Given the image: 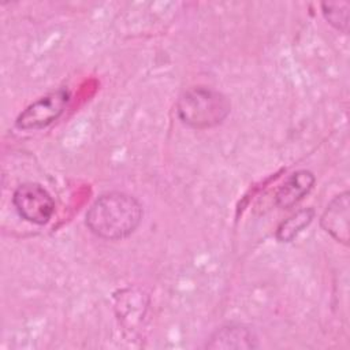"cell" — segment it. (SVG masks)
Returning <instances> with one entry per match:
<instances>
[{
    "label": "cell",
    "mask_w": 350,
    "mask_h": 350,
    "mask_svg": "<svg viewBox=\"0 0 350 350\" xmlns=\"http://www.w3.org/2000/svg\"><path fill=\"white\" fill-rule=\"evenodd\" d=\"M314 211L312 208L299 209L282 221L276 230V239L279 242H291L305 227L313 220Z\"/></svg>",
    "instance_id": "obj_8"
},
{
    "label": "cell",
    "mask_w": 350,
    "mask_h": 350,
    "mask_svg": "<svg viewBox=\"0 0 350 350\" xmlns=\"http://www.w3.org/2000/svg\"><path fill=\"white\" fill-rule=\"evenodd\" d=\"M68 100L70 93L66 89L53 90L30 104L16 118L15 124L22 130L44 129L63 113Z\"/></svg>",
    "instance_id": "obj_4"
},
{
    "label": "cell",
    "mask_w": 350,
    "mask_h": 350,
    "mask_svg": "<svg viewBox=\"0 0 350 350\" xmlns=\"http://www.w3.org/2000/svg\"><path fill=\"white\" fill-rule=\"evenodd\" d=\"M321 227L328 232L334 239L342 242L343 245L349 243L350 239V201L349 193L343 191L336 196L327 206L321 216Z\"/></svg>",
    "instance_id": "obj_5"
},
{
    "label": "cell",
    "mask_w": 350,
    "mask_h": 350,
    "mask_svg": "<svg viewBox=\"0 0 350 350\" xmlns=\"http://www.w3.org/2000/svg\"><path fill=\"white\" fill-rule=\"evenodd\" d=\"M257 346L254 332L239 324H230L216 329L206 343L208 349H254Z\"/></svg>",
    "instance_id": "obj_7"
},
{
    "label": "cell",
    "mask_w": 350,
    "mask_h": 350,
    "mask_svg": "<svg viewBox=\"0 0 350 350\" xmlns=\"http://www.w3.org/2000/svg\"><path fill=\"white\" fill-rule=\"evenodd\" d=\"M314 180V175L308 170L293 172L276 191V205L283 209L291 208L312 190Z\"/></svg>",
    "instance_id": "obj_6"
},
{
    "label": "cell",
    "mask_w": 350,
    "mask_h": 350,
    "mask_svg": "<svg viewBox=\"0 0 350 350\" xmlns=\"http://www.w3.org/2000/svg\"><path fill=\"white\" fill-rule=\"evenodd\" d=\"M12 202L21 217L34 224H45L55 212L51 194L38 183H23L14 191Z\"/></svg>",
    "instance_id": "obj_3"
},
{
    "label": "cell",
    "mask_w": 350,
    "mask_h": 350,
    "mask_svg": "<svg viewBox=\"0 0 350 350\" xmlns=\"http://www.w3.org/2000/svg\"><path fill=\"white\" fill-rule=\"evenodd\" d=\"M228 98L206 86H194L183 92L176 101V113L182 123L193 129H211L230 113Z\"/></svg>",
    "instance_id": "obj_2"
},
{
    "label": "cell",
    "mask_w": 350,
    "mask_h": 350,
    "mask_svg": "<svg viewBox=\"0 0 350 350\" xmlns=\"http://www.w3.org/2000/svg\"><path fill=\"white\" fill-rule=\"evenodd\" d=\"M323 15L325 21L342 33L349 31V10L350 4L347 1H327L321 4Z\"/></svg>",
    "instance_id": "obj_9"
},
{
    "label": "cell",
    "mask_w": 350,
    "mask_h": 350,
    "mask_svg": "<svg viewBox=\"0 0 350 350\" xmlns=\"http://www.w3.org/2000/svg\"><path fill=\"white\" fill-rule=\"evenodd\" d=\"M142 219L139 201L122 191H111L100 196L86 212L89 230L108 241H118L131 235Z\"/></svg>",
    "instance_id": "obj_1"
}]
</instances>
